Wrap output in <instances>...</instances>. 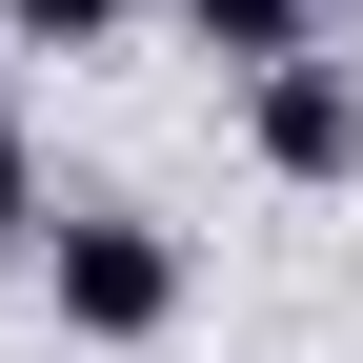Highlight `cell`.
Instances as JSON below:
<instances>
[{
	"mask_svg": "<svg viewBox=\"0 0 363 363\" xmlns=\"http://www.w3.org/2000/svg\"><path fill=\"white\" fill-rule=\"evenodd\" d=\"M242 162L303 182V202H323V182H363V61H343V40H303V61L242 81Z\"/></svg>",
	"mask_w": 363,
	"mask_h": 363,
	"instance_id": "2",
	"label": "cell"
},
{
	"mask_svg": "<svg viewBox=\"0 0 363 363\" xmlns=\"http://www.w3.org/2000/svg\"><path fill=\"white\" fill-rule=\"evenodd\" d=\"M0 242H40V142H21V101H0Z\"/></svg>",
	"mask_w": 363,
	"mask_h": 363,
	"instance_id": "5",
	"label": "cell"
},
{
	"mask_svg": "<svg viewBox=\"0 0 363 363\" xmlns=\"http://www.w3.org/2000/svg\"><path fill=\"white\" fill-rule=\"evenodd\" d=\"M182 222H142V202H40V303H61V343H162L182 323Z\"/></svg>",
	"mask_w": 363,
	"mask_h": 363,
	"instance_id": "1",
	"label": "cell"
},
{
	"mask_svg": "<svg viewBox=\"0 0 363 363\" xmlns=\"http://www.w3.org/2000/svg\"><path fill=\"white\" fill-rule=\"evenodd\" d=\"M182 40H202L222 81H262V61H303V40H323V0H162Z\"/></svg>",
	"mask_w": 363,
	"mask_h": 363,
	"instance_id": "3",
	"label": "cell"
},
{
	"mask_svg": "<svg viewBox=\"0 0 363 363\" xmlns=\"http://www.w3.org/2000/svg\"><path fill=\"white\" fill-rule=\"evenodd\" d=\"M121 21H162V0H0V40H21V61H101Z\"/></svg>",
	"mask_w": 363,
	"mask_h": 363,
	"instance_id": "4",
	"label": "cell"
}]
</instances>
